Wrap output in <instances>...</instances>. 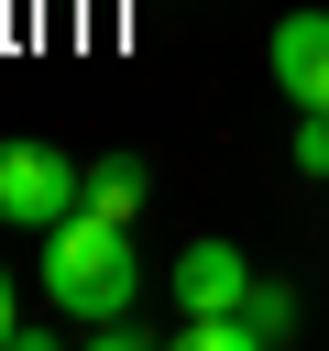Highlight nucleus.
Segmentation results:
<instances>
[{
	"label": "nucleus",
	"mask_w": 329,
	"mask_h": 351,
	"mask_svg": "<svg viewBox=\"0 0 329 351\" xmlns=\"http://www.w3.org/2000/svg\"><path fill=\"white\" fill-rule=\"evenodd\" d=\"M241 318H252V340H296V296H285V285H252Z\"/></svg>",
	"instance_id": "nucleus-6"
},
{
	"label": "nucleus",
	"mask_w": 329,
	"mask_h": 351,
	"mask_svg": "<svg viewBox=\"0 0 329 351\" xmlns=\"http://www.w3.org/2000/svg\"><path fill=\"white\" fill-rule=\"evenodd\" d=\"M263 66H274V88L296 110H329V11H285L263 33Z\"/></svg>",
	"instance_id": "nucleus-3"
},
{
	"label": "nucleus",
	"mask_w": 329,
	"mask_h": 351,
	"mask_svg": "<svg viewBox=\"0 0 329 351\" xmlns=\"http://www.w3.org/2000/svg\"><path fill=\"white\" fill-rule=\"evenodd\" d=\"M44 296H55V318H77V329H110V318H132V296H143L132 219H110V208H77V219H55V230H44Z\"/></svg>",
	"instance_id": "nucleus-1"
},
{
	"label": "nucleus",
	"mask_w": 329,
	"mask_h": 351,
	"mask_svg": "<svg viewBox=\"0 0 329 351\" xmlns=\"http://www.w3.org/2000/svg\"><path fill=\"white\" fill-rule=\"evenodd\" d=\"M252 285H263V274H252L230 241H186V252H175V307H186V318H208V307H241Z\"/></svg>",
	"instance_id": "nucleus-4"
},
{
	"label": "nucleus",
	"mask_w": 329,
	"mask_h": 351,
	"mask_svg": "<svg viewBox=\"0 0 329 351\" xmlns=\"http://www.w3.org/2000/svg\"><path fill=\"white\" fill-rule=\"evenodd\" d=\"M22 340V307H11V274H0V351Z\"/></svg>",
	"instance_id": "nucleus-8"
},
{
	"label": "nucleus",
	"mask_w": 329,
	"mask_h": 351,
	"mask_svg": "<svg viewBox=\"0 0 329 351\" xmlns=\"http://www.w3.org/2000/svg\"><path fill=\"white\" fill-rule=\"evenodd\" d=\"M143 197H154L143 154H99V165H88V208H110V219H143Z\"/></svg>",
	"instance_id": "nucleus-5"
},
{
	"label": "nucleus",
	"mask_w": 329,
	"mask_h": 351,
	"mask_svg": "<svg viewBox=\"0 0 329 351\" xmlns=\"http://www.w3.org/2000/svg\"><path fill=\"white\" fill-rule=\"evenodd\" d=\"M88 208V165L55 143H0V230H55Z\"/></svg>",
	"instance_id": "nucleus-2"
},
{
	"label": "nucleus",
	"mask_w": 329,
	"mask_h": 351,
	"mask_svg": "<svg viewBox=\"0 0 329 351\" xmlns=\"http://www.w3.org/2000/svg\"><path fill=\"white\" fill-rule=\"evenodd\" d=\"M296 165L329 176V110H296Z\"/></svg>",
	"instance_id": "nucleus-7"
}]
</instances>
